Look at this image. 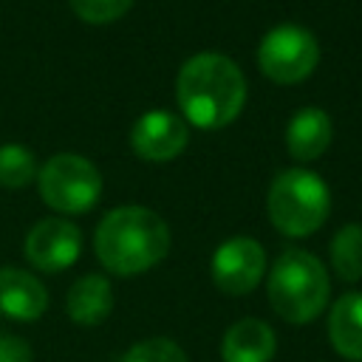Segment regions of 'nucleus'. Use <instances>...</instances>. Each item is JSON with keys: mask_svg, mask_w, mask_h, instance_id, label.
Here are the masks:
<instances>
[{"mask_svg": "<svg viewBox=\"0 0 362 362\" xmlns=\"http://www.w3.org/2000/svg\"><path fill=\"white\" fill-rule=\"evenodd\" d=\"M0 362H34V351L23 337L0 334Z\"/></svg>", "mask_w": 362, "mask_h": 362, "instance_id": "19", "label": "nucleus"}, {"mask_svg": "<svg viewBox=\"0 0 362 362\" xmlns=\"http://www.w3.org/2000/svg\"><path fill=\"white\" fill-rule=\"evenodd\" d=\"M37 161L34 153L23 144H3L0 147V187L20 189L28 187L37 175Z\"/></svg>", "mask_w": 362, "mask_h": 362, "instance_id": "16", "label": "nucleus"}, {"mask_svg": "<svg viewBox=\"0 0 362 362\" xmlns=\"http://www.w3.org/2000/svg\"><path fill=\"white\" fill-rule=\"evenodd\" d=\"M334 124L320 107H300L286 124V147L297 161L320 158L331 144Z\"/></svg>", "mask_w": 362, "mask_h": 362, "instance_id": "12", "label": "nucleus"}, {"mask_svg": "<svg viewBox=\"0 0 362 362\" xmlns=\"http://www.w3.org/2000/svg\"><path fill=\"white\" fill-rule=\"evenodd\" d=\"M209 269H212V283L223 294L240 297V294H249L260 283L266 272V252L255 238L238 235V238L223 240L215 249Z\"/></svg>", "mask_w": 362, "mask_h": 362, "instance_id": "7", "label": "nucleus"}, {"mask_svg": "<svg viewBox=\"0 0 362 362\" xmlns=\"http://www.w3.org/2000/svg\"><path fill=\"white\" fill-rule=\"evenodd\" d=\"M266 206L277 232L288 238H305L325 223L331 212V192L317 173L291 167L272 181Z\"/></svg>", "mask_w": 362, "mask_h": 362, "instance_id": "4", "label": "nucleus"}, {"mask_svg": "<svg viewBox=\"0 0 362 362\" xmlns=\"http://www.w3.org/2000/svg\"><path fill=\"white\" fill-rule=\"evenodd\" d=\"M331 266L345 283L362 280V223H345L331 240Z\"/></svg>", "mask_w": 362, "mask_h": 362, "instance_id": "15", "label": "nucleus"}, {"mask_svg": "<svg viewBox=\"0 0 362 362\" xmlns=\"http://www.w3.org/2000/svg\"><path fill=\"white\" fill-rule=\"evenodd\" d=\"M175 99L187 122L204 130H218L235 122L243 110L246 79L229 57L204 51L181 65L175 79Z\"/></svg>", "mask_w": 362, "mask_h": 362, "instance_id": "1", "label": "nucleus"}, {"mask_svg": "<svg viewBox=\"0 0 362 362\" xmlns=\"http://www.w3.org/2000/svg\"><path fill=\"white\" fill-rule=\"evenodd\" d=\"M119 362H187V354L178 342L167 337H150L130 345Z\"/></svg>", "mask_w": 362, "mask_h": 362, "instance_id": "17", "label": "nucleus"}, {"mask_svg": "<svg viewBox=\"0 0 362 362\" xmlns=\"http://www.w3.org/2000/svg\"><path fill=\"white\" fill-rule=\"evenodd\" d=\"M93 249L107 272L133 277L167 257L170 229L164 218L147 206H119L99 221Z\"/></svg>", "mask_w": 362, "mask_h": 362, "instance_id": "2", "label": "nucleus"}, {"mask_svg": "<svg viewBox=\"0 0 362 362\" xmlns=\"http://www.w3.org/2000/svg\"><path fill=\"white\" fill-rule=\"evenodd\" d=\"M133 6V0H71V8L79 20L90 23V25H105L119 20L127 8Z\"/></svg>", "mask_w": 362, "mask_h": 362, "instance_id": "18", "label": "nucleus"}, {"mask_svg": "<svg viewBox=\"0 0 362 362\" xmlns=\"http://www.w3.org/2000/svg\"><path fill=\"white\" fill-rule=\"evenodd\" d=\"M82 252V232L65 218H45L25 235V260L48 274H57L76 263Z\"/></svg>", "mask_w": 362, "mask_h": 362, "instance_id": "8", "label": "nucleus"}, {"mask_svg": "<svg viewBox=\"0 0 362 362\" xmlns=\"http://www.w3.org/2000/svg\"><path fill=\"white\" fill-rule=\"evenodd\" d=\"M328 339L342 359L362 362V291H348L331 305Z\"/></svg>", "mask_w": 362, "mask_h": 362, "instance_id": "14", "label": "nucleus"}, {"mask_svg": "<svg viewBox=\"0 0 362 362\" xmlns=\"http://www.w3.org/2000/svg\"><path fill=\"white\" fill-rule=\"evenodd\" d=\"M65 311L76 325L93 328L105 322L113 311V288L110 280L102 274H85L79 277L65 297Z\"/></svg>", "mask_w": 362, "mask_h": 362, "instance_id": "13", "label": "nucleus"}, {"mask_svg": "<svg viewBox=\"0 0 362 362\" xmlns=\"http://www.w3.org/2000/svg\"><path fill=\"white\" fill-rule=\"evenodd\" d=\"M266 291L280 320L291 325H305L325 311L331 283L320 257L305 249H286L269 272Z\"/></svg>", "mask_w": 362, "mask_h": 362, "instance_id": "3", "label": "nucleus"}, {"mask_svg": "<svg viewBox=\"0 0 362 362\" xmlns=\"http://www.w3.org/2000/svg\"><path fill=\"white\" fill-rule=\"evenodd\" d=\"M42 201L65 215L88 212L102 195V175L99 170L76 153H57L51 156L42 170L37 173Z\"/></svg>", "mask_w": 362, "mask_h": 362, "instance_id": "5", "label": "nucleus"}, {"mask_svg": "<svg viewBox=\"0 0 362 362\" xmlns=\"http://www.w3.org/2000/svg\"><path fill=\"white\" fill-rule=\"evenodd\" d=\"M45 308H48V291L31 272L14 266L0 269V314L20 322H31L40 320Z\"/></svg>", "mask_w": 362, "mask_h": 362, "instance_id": "10", "label": "nucleus"}, {"mask_svg": "<svg viewBox=\"0 0 362 362\" xmlns=\"http://www.w3.org/2000/svg\"><path fill=\"white\" fill-rule=\"evenodd\" d=\"M320 62V42L311 31L283 23L274 25L257 45V65L260 71L280 85H294L303 82L305 76L314 74Z\"/></svg>", "mask_w": 362, "mask_h": 362, "instance_id": "6", "label": "nucleus"}, {"mask_svg": "<svg viewBox=\"0 0 362 362\" xmlns=\"http://www.w3.org/2000/svg\"><path fill=\"white\" fill-rule=\"evenodd\" d=\"M277 351V337L269 322L246 317L226 328L221 339L223 362H272Z\"/></svg>", "mask_w": 362, "mask_h": 362, "instance_id": "11", "label": "nucleus"}, {"mask_svg": "<svg viewBox=\"0 0 362 362\" xmlns=\"http://www.w3.org/2000/svg\"><path fill=\"white\" fill-rule=\"evenodd\" d=\"M189 141V127L181 116L170 110H147L136 119L130 130V144L139 158L144 161H173L184 153Z\"/></svg>", "mask_w": 362, "mask_h": 362, "instance_id": "9", "label": "nucleus"}]
</instances>
